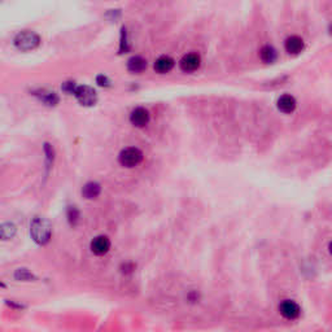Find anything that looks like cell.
Returning a JSON list of instances; mask_svg holds the SVG:
<instances>
[{
  "label": "cell",
  "instance_id": "cell-8",
  "mask_svg": "<svg viewBox=\"0 0 332 332\" xmlns=\"http://www.w3.org/2000/svg\"><path fill=\"white\" fill-rule=\"evenodd\" d=\"M276 107H278V109L280 110L281 113H284V114H291V113L295 112L296 107H297V102H296V99L293 98L292 95H290V93H284V95H281L280 98L278 99Z\"/></svg>",
  "mask_w": 332,
  "mask_h": 332
},
{
  "label": "cell",
  "instance_id": "cell-2",
  "mask_svg": "<svg viewBox=\"0 0 332 332\" xmlns=\"http://www.w3.org/2000/svg\"><path fill=\"white\" fill-rule=\"evenodd\" d=\"M40 38L39 35L35 34L34 31L25 30L21 31L14 38V45L20 50V51H31L39 45Z\"/></svg>",
  "mask_w": 332,
  "mask_h": 332
},
{
  "label": "cell",
  "instance_id": "cell-22",
  "mask_svg": "<svg viewBox=\"0 0 332 332\" xmlns=\"http://www.w3.org/2000/svg\"><path fill=\"white\" fill-rule=\"evenodd\" d=\"M124 269H126V270H124V273H125V271H126V273H130V271L134 270V265H132V264H125Z\"/></svg>",
  "mask_w": 332,
  "mask_h": 332
},
{
  "label": "cell",
  "instance_id": "cell-7",
  "mask_svg": "<svg viewBox=\"0 0 332 332\" xmlns=\"http://www.w3.org/2000/svg\"><path fill=\"white\" fill-rule=\"evenodd\" d=\"M284 48L287 54L290 55H300L305 48V42L301 37L298 35H291L286 39Z\"/></svg>",
  "mask_w": 332,
  "mask_h": 332
},
{
  "label": "cell",
  "instance_id": "cell-15",
  "mask_svg": "<svg viewBox=\"0 0 332 332\" xmlns=\"http://www.w3.org/2000/svg\"><path fill=\"white\" fill-rule=\"evenodd\" d=\"M100 191H102L100 184L96 183V182H90V183H87L83 187L82 194H83V196H85L86 199H96V197L100 195Z\"/></svg>",
  "mask_w": 332,
  "mask_h": 332
},
{
  "label": "cell",
  "instance_id": "cell-6",
  "mask_svg": "<svg viewBox=\"0 0 332 332\" xmlns=\"http://www.w3.org/2000/svg\"><path fill=\"white\" fill-rule=\"evenodd\" d=\"M279 312L280 314L284 317L286 319H290V321H293V319H297L301 314V309L292 300H284L279 305Z\"/></svg>",
  "mask_w": 332,
  "mask_h": 332
},
{
  "label": "cell",
  "instance_id": "cell-24",
  "mask_svg": "<svg viewBox=\"0 0 332 332\" xmlns=\"http://www.w3.org/2000/svg\"><path fill=\"white\" fill-rule=\"evenodd\" d=\"M328 249H329V253L332 254V242L329 243V245H328Z\"/></svg>",
  "mask_w": 332,
  "mask_h": 332
},
{
  "label": "cell",
  "instance_id": "cell-19",
  "mask_svg": "<svg viewBox=\"0 0 332 332\" xmlns=\"http://www.w3.org/2000/svg\"><path fill=\"white\" fill-rule=\"evenodd\" d=\"M76 88H77V86L74 82H65L64 85H62V90H64L65 92L73 93V95H74V92H76Z\"/></svg>",
  "mask_w": 332,
  "mask_h": 332
},
{
  "label": "cell",
  "instance_id": "cell-20",
  "mask_svg": "<svg viewBox=\"0 0 332 332\" xmlns=\"http://www.w3.org/2000/svg\"><path fill=\"white\" fill-rule=\"evenodd\" d=\"M121 52L127 51V40H126V29H122L121 34Z\"/></svg>",
  "mask_w": 332,
  "mask_h": 332
},
{
  "label": "cell",
  "instance_id": "cell-17",
  "mask_svg": "<svg viewBox=\"0 0 332 332\" xmlns=\"http://www.w3.org/2000/svg\"><path fill=\"white\" fill-rule=\"evenodd\" d=\"M68 220H69V222H70V225H73V226H76L77 222H78L79 211L77 210L76 206H70V208L68 209Z\"/></svg>",
  "mask_w": 332,
  "mask_h": 332
},
{
  "label": "cell",
  "instance_id": "cell-18",
  "mask_svg": "<svg viewBox=\"0 0 332 332\" xmlns=\"http://www.w3.org/2000/svg\"><path fill=\"white\" fill-rule=\"evenodd\" d=\"M14 276H16V279H18V280H30V279H33V275H31L26 269H18V270L16 271V274H14Z\"/></svg>",
  "mask_w": 332,
  "mask_h": 332
},
{
  "label": "cell",
  "instance_id": "cell-11",
  "mask_svg": "<svg viewBox=\"0 0 332 332\" xmlns=\"http://www.w3.org/2000/svg\"><path fill=\"white\" fill-rule=\"evenodd\" d=\"M174 68V60L169 56H161L156 60L155 70L160 74L169 73Z\"/></svg>",
  "mask_w": 332,
  "mask_h": 332
},
{
  "label": "cell",
  "instance_id": "cell-9",
  "mask_svg": "<svg viewBox=\"0 0 332 332\" xmlns=\"http://www.w3.org/2000/svg\"><path fill=\"white\" fill-rule=\"evenodd\" d=\"M149 118H151L149 112L144 108H136L130 114V121L136 127H144L146 125H148Z\"/></svg>",
  "mask_w": 332,
  "mask_h": 332
},
{
  "label": "cell",
  "instance_id": "cell-4",
  "mask_svg": "<svg viewBox=\"0 0 332 332\" xmlns=\"http://www.w3.org/2000/svg\"><path fill=\"white\" fill-rule=\"evenodd\" d=\"M74 96L85 107H92L98 102V93L90 86H77Z\"/></svg>",
  "mask_w": 332,
  "mask_h": 332
},
{
  "label": "cell",
  "instance_id": "cell-21",
  "mask_svg": "<svg viewBox=\"0 0 332 332\" xmlns=\"http://www.w3.org/2000/svg\"><path fill=\"white\" fill-rule=\"evenodd\" d=\"M96 82H98L100 86H103V87H108V86L110 85V81L105 76H99L98 79H96Z\"/></svg>",
  "mask_w": 332,
  "mask_h": 332
},
{
  "label": "cell",
  "instance_id": "cell-16",
  "mask_svg": "<svg viewBox=\"0 0 332 332\" xmlns=\"http://www.w3.org/2000/svg\"><path fill=\"white\" fill-rule=\"evenodd\" d=\"M0 234H2V238H3L4 240L12 239V238L14 236V234H16V227H14L12 223H4V225L2 226Z\"/></svg>",
  "mask_w": 332,
  "mask_h": 332
},
{
  "label": "cell",
  "instance_id": "cell-13",
  "mask_svg": "<svg viewBox=\"0 0 332 332\" xmlns=\"http://www.w3.org/2000/svg\"><path fill=\"white\" fill-rule=\"evenodd\" d=\"M147 68V61L140 56H134L129 60L127 62V69L132 73H141L143 70H146Z\"/></svg>",
  "mask_w": 332,
  "mask_h": 332
},
{
  "label": "cell",
  "instance_id": "cell-1",
  "mask_svg": "<svg viewBox=\"0 0 332 332\" xmlns=\"http://www.w3.org/2000/svg\"><path fill=\"white\" fill-rule=\"evenodd\" d=\"M30 232L31 236L38 244H45L50 242V238L52 234V226L50 223V221H47L45 218L37 217L33 220L30 226Z\"/></svg>",
  "mask_w": 332,
  "mask_h": 332
},
{
  "label": "cell",
  "instance_id": "cell-10",
  "mask_svg": "<svg viewBox=\"0 0 332 332\" xmlns=\"http://www.w3.org/2000/svg\"><path fill=\"white\" fill-rule=\"evenodd\" d=\"M110 248V240L107 236H98L91 242V249L98 256L107 253Z\"/></svg>",
  "mask_w": 332,
  "mask_h": 332
},
{
  "label": "cell",
  "instance_id": "cell-3",
  "mask_svg": "<svg viewBox=\"0 0 332 332\" xmlns=\"http://www.w3.org/2000/svg\"><path fill=\"white\" fill-rule=\"evenodd\" d=\"M118 160L122 166L134 168V166L139 165V163L141 162V160H143V153H141L140 149L130 147V148L124 149V151L120 153Z\"/></svg>",
  "mask_w": 332,
  "mask_h": 332
},
{
  "label": "cell",
  "instance_id": "cell-12",
  "mask_svg": "<svg viewBox=\"0 0 332 332\" xmlns=\"http://www.w3.org/2000/svg\"><path fill=\"white\" fill-rule=\"evenodd\" d=\"M259 57H261V60L265 64H273V62H275L276 59H278V54H276V50L273 45L266 44L261 48Z\"/></svg>",
  "mask_w": 332,
  "mask_h": 332
},
{
  "label": "cell",
  "instance_id": "cell-23",
  "mask_svg": "<svg viewBox=\"0 0 332 332\" xmlns=\"http://www.w3.org/2000/svg\"><path fill=\"white\" fill-rule=\"evenodd\" d=\"M327 31H328V34L332 37V22H329L328 26H327Z\"/></svg>",
  "mask_w": 332,
  "mask_h": 332
},
{
  "label": "cell",
  "instance_id": "cell-14",
  "mask_svg": "<svg viewBox=\"0 0 332 332\" xmlns=\"http://www.w3.org/2000/svg\"><path fill=\"white\" fill-rule=\"evenodd\" d=\"M34 95L39 99L40 102H43L44 104L47 105H56L59 103V98L55 92H50V91L45 90H39L35 91Z\"/></svg>",
  "mask_w": 332,
  "mask_h": 332
},
{
  "label": "cell",
  "instance_id": "cell-5",
  "mask_svg": "<svg viewBox=\"0 0 332 332\" xmlns=\"http://www.w3.org/2000/svg\"><path fill=\"white\" fill-rule=\"evenodd\" d=\"M201 65V57L199 54H187L182 57L179 62L180 69L184 73H192V72L197 70Z\"/></svg>",
  "mask_w": 332,
  "mask_h": 332
}]
</instances>
